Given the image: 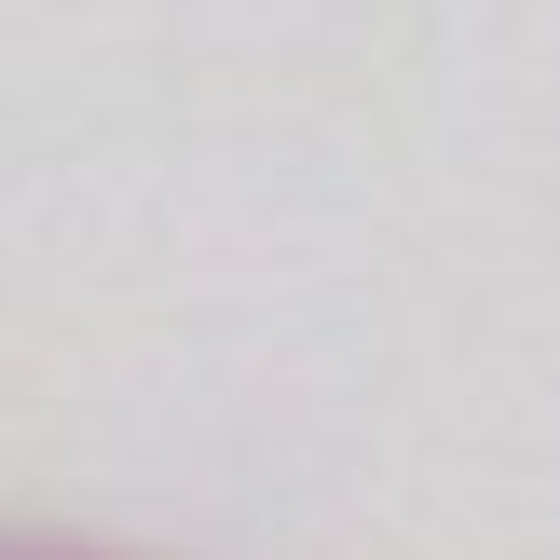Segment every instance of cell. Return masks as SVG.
Instances as JSON below:
<instances>
[{
	"mask_svg": "<svg viewBox=\"0 0 560 560\" xmlns=\"http://www.w3.org/2000/svg\"><path fill=\"white\" fill-rule=\"evenodd\" d=\"M0 560H137V547H82V534H0Z\"/></svg>",
	"mask_w": 560,
	"mask_h": 560,
	"instance_id": "obj_1",
	"label": "cell"
}]
</instances>
